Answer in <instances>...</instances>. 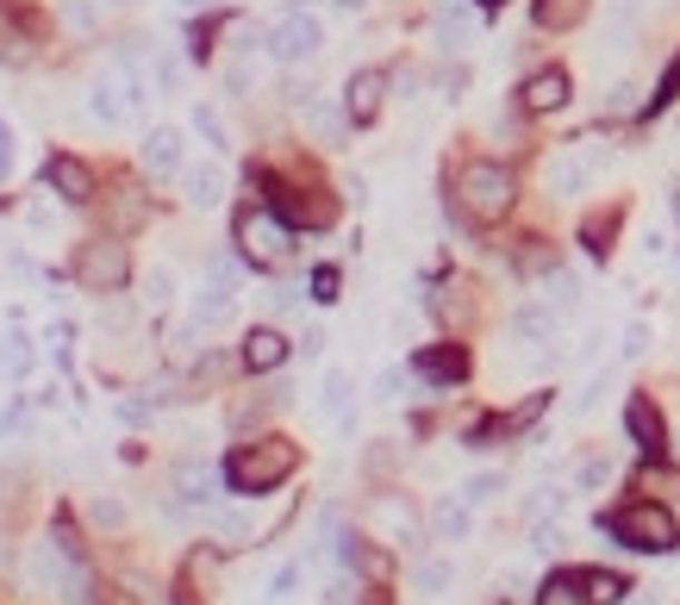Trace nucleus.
Instances as JSON below:
<instances>
[{"instance_id":"obj_48","label":"nucleus","mask_w":680,"mask_h":605,"mask_svg":"<svg viewBox=\"0 0 680 605\" xmlns=\"http://www.w3.org/2000/svg\"><path fill=\"white\" fill-rule=\"evenodd\" d=\"M481 7H500V0H481Z\"/></svg>"},{"instance_id":"obj_7","label":"nucleus","mask_w":680,"mask_h":605,"mask_svg":"<svg viewBox=\"0 0 680 605\" xmlns=\"http://www.w3.org/2000/svg\"><path fill=\"white\" fill-rule=\"evenodd\" d=\"M263 44H269L275 63H306V57H318V44H325V26H318L313 13H287V19L269 26Z\"/></svg>"},{"instance_id":"obj_32","label":"nucleus","mask_w":680,"mask_h":605,"mask_svg":"<svg viewBox=\"0 0 680 605\" xmlns=\"http://www.w3.org/2000/svg\"><path fill=\"white\" fill-rule=\"evenodd\" d=\"M612 225H618V212H600V219H587V231H581V238H587V250H593V256H605V250H612Z\"/></svg>"},{"instance_id":"obj_29","label":"nucleus","mask_w":680,"mask_h":605,"mask_svg":"<svg viewBox=\"0 0 680 605\" xmlns=\"http://www.w3.org/2000/svg\"><path fill=\"white\" fill-rule=\"evenodd\" d=\"M543 306L574 313V306H581V281H574V275H550V300H543Z\"/></svg>"},{"instance_id":"obj_28","label":"nucleus","mask_w":680,"mask_h":605,"mask_svg":"<svg viewBox=\"0 0 680 605\" xmlns=\"http://www.w3.org/2000/svg\"><path fill=\"white\" fill-rule=\"evenodd\" d=\"M213 530H219L225 543H250L256 537V518H250V512H213Z\"/></svg>"},{"instance_id":"obj_39","label":"nucleus","mask_w":680,"mask_h":605,"mask_svg":"<svg viewBox=\"0 0 680 605\" xmlns=\"http://www.w3.org/2000/svg\"><path fill=\"white\" fill-rule=\"evenodd\" d=\"M313 300H337V269H313Z\"/></svg>"},{"instance_id":"obj_38","label":"nucleus","mask_w":680,"mask_h":605,"mask_svg":"<svg viewBox=\"0 0 680 605\" xmlns=\"http://www.w3.org/2000/svg\"><path fill=\"white\" fill-rule=\"evenodd\" d=\"M605 480H612V463H605V456L581 463V487H605Z\"/></svg>"},{"instance_id":"obj_11","label":"nucleus","mask_w":680,"mask_h":605,"mask_svg":"<svg viewBox=\"0 0 680 605\" xmlns=\"http://www.w3.org/2000/svg\"><path fill=\"white\" fill-rule=\"evenodd\" d=\"M519 107H524V112H555V107H569V69H538V76L519 88Z\"/></svg>"},{"instance_id":"obj_8","label":"nucleus","mask_w":680,"mask_h":605,"mask_svg":"<svg viewBox=\"0 0 680 605\" xmlns=\"http://www.w3.org/2000/svg\"><path fill=\"white\" fill-rule=\"evenodd\" d=\"M412 368H418L431 387H456V381H469V350H456V344H431V350L412 356Z\"/></svg>"},{"instance_id":"obj_16","label":"nucleus","mask_w":680,"mask_h":605,"mask_svg":"<svg viewBox=\"0 0 680 605\" xmlns=\"http://www.w3.org/2000/svg\"><path fill=\"white\" fill-rule=\"evenodd\" d=\"M213 487H219V475L206 463H175V499L181 506H213Z\"/></svg>"},{"instance_id":"obj_4","label":"nucleus","mask_w":680,"mask_h":605,"mask_svg":"<svg viewBox=\"0 0 680 605\" xmlns=\"http://www.w3.org/2000/svg\"><path fill=\"white\" fill-rule=\"evenodd\" d=\"M238 250L250 269H282L287 256H294V225L269 207H244L238 212Z\"/></svg>"},{"instance_id":"obj_1","label":"nucleus","mask_w":680,"mask_h":605,"mask_svg":"<svg viewBox=\"0 0 680 605\" xmlns=\"http://www.w3.org/2000/svg\"><path fill=\"white\" fill-rule=\"evenodd\" d=\"M300 468V449L287 444V437H256V444L231 449V463H225V480H231V494H269L282 487L287 475Z\"/></svg>"},{"instance_id":"obj_31","label":"nucleus","mask_w":680,"mask_h":605,"mask_svg":"<svg viewBox=\"0 0 680 605\" xmlns=\"http://www.w3.org/2000/svg\"><path fill=\"white\" fill-rule=\"evenodd\" d=\"M63 19H69V32H81V38H95V26H100L95 0H63Z\"/></svg>"},{"instance_id":"obj_18","label":"nucleus","mask_w":680,"mask_h":605,"mask_svg":"<svg viewBox=\"0 0 680 605\" xmlns=\"http://www.w3.org/2000/svg\"><path fill=\"white\" fill-rule=\"evenodd\" d=\"M300 119L318 131L325 143H344V126H349V112H337L332 100H318V95H300Z\"/></svg>"},{"instance_id":"obj_6","label":"nucleus","mask_w":680,"mask_h":605,"mask_svg":"<svg viewBox=\"0 0 680 605\" xmlns=\"http://www.w3.org/2000/svg\"><path fill=\"white\" fill-rule=\"evenodd\" d=\"M600 150L593 143H569V150H555L550 157V169H543V181H550V194L555 200H574V194H587V181L600 176Z\"/></svg>"},{"instance_id":"obj_20","label":"nucleus","mask_w":680,"mask_h":605,"mask_svg":"<svg viewBox=\"0 0 680 605\" xmlns=\"http://www.w3.org/2000/svg\"><path fill=\"white\" fill-rule=\"evenodd\" d=\"M188 200H194V207H219V200H225V169H219V162L188 169Z\"/></svg>"},{"instance_id":"obj_10","label":"nucleus","mask_w":680,"mask_h":605,"mask_svg":"<svg viewBox=\"0 0 680 605\" xmlns=\"http://www.w3.org/2000/svg\"><path fill=\"white\" fill-rule=\"evenodd\" d=\"M624 430L637 437L643 456H662V449H668V425H662V413H656V399H643V394L624 406Z\"/></svg>"},{"instance_id":"obj_14","label":"nucleus","mask_w":680,"mask_h":605,"mask_svg":"<svg viewBox=\"0 0 680 605\" xmlns=\"http://www.w3.org/2000/svg\"><path fill=\"white\" fill-rule=\"evenodd\" d=\"M144 169L150 176H181V131L175 126H157L144 138Z\"/></svg>"},{"instance_id":"obj_26","label":"nucleus","mask_w":680,"mask_h":605,"mask_svg":"<svg viewBox=\"0 0 680 605\" xmlns=\"http://www.w3.org/2000/svg\"><path fill=\"white\" fill-rule=\"evenodd\" d=\"M144 212H150V207H144L138 188H119V194H112V231H131V225H144Z\"/></svg>"},{"instance_id":"obj_2","label":"nucleus","mask_w":680,"mask_h":605,"mask_svg":"<svg viewBox=\"0 0 680 605\" xmlns=\"http://www.w3.org/2000/svg\"><path fill=\"white\" fill-rule=\"evenodd\" d=\"M456 207L475 225H500L512 207H519V176H512L506 162H462Z\"/></svg>"},{"instance_id":"obj_45","label":"nucleus","mask_w":680,"mask_h":605,"mask_svg":"<svg viewBox=\"0 0 680 605\" xmlns=\"http://www.w3.org/2000/svg\"><path fill=\"white\" fill-rule=\"evenodd\" d=\"M175 7H188V13H194V7H213V0H175Z\"/></svg>"},{"instance_id":"obj_12","label":"nucleus","mask_w":680,"mask_h":605,"mask_svg":"<svg viewBox=\"0 0 680 605\" xmlns=\"http://www.w3.org/2000/svg\"><path fill=\"white\" fill-rule=\"evenodd\" d=\"M381 95H387V76H381V69H356L349 88H344V112L356 119V126H368V119L381 112Z\"/></svg>"},{"instance_id":"obj_36","label":"nucleus","mask_w":680,"mask_h":605,"mask_svg":"<svg viewBox=\"0 0 680 605\" xmlns=\"http://www.w3.org/2000/svg\"><path fill=\"white\" fill-rule=\"evenodd\" d=\"M88 512H95V525H126V506H119V499H107V494H100Z\"/></svg>"},{"instance_id":"obj_46","label":"nucleus","mask_w":680,"mask_h":605,"mask_svg":"<svg viewBox=\"0 0 680 605\" xmlns=\"http://www.w3.org/2000/svg\"><path fill=\"white\" fill-rule=\"evenodd\" d=\"M674 212H680V188H674Z\"/></svg>"},{"instance_id":"obj_27","label":"nucleus","mask_w":680,"mask_h":605,"mask_svg":"<svg viewBox=\"0 0 680 605\" xmlns=\"http://www.w3.org/2000/svg\"><path fill=\"white\" fill-rule=\"evenodd\" d=\"M450 574H456V568H450V562H443V556H425V562H418V574H412V581H418V593H425V599H437V593L450 587Z\"/></svg>"},{"instance_id":"obj_25","label":"nucleus","mask_w":680,"mask_h":605,"mask_svg":"<svg viewBox=\"0 0 680 605\" xmlns=\"http://www.w3.org/2000/svg\"><path fill=\"white\" fill-rule=\"evenodd\" d=\"M581 587H587V605H618V599H624V581L605 574V568H587Z\"/></svg>"},{"instance_id":"obj_43","label":"nucleus","mask_w":680,"mask_h":605,"mask_svg":"<svg viewBox=\"0 0 680 605\" xmlns=\"http://www.w3.org/2000/svg\"><path fill=\"white\" fill-rule=\"evenodd\" d=\"M643 344H649V331H643V325H631V331H624V356H643Z\"/></svg>"},{"instance_id":"obj_13","label":"nucleus","mask_w":680,"mask_h":605,"mask_svg":"<svg viewBox=\"0 0 680 605\" xmlns=\"http://www.w3.org/2000/svg\"><path fill=\"white\" fill-rule=\"evenodd\" d=\"M287 363V337L275 331V325H256L250 337H244V368H256V375H269V368Z\"/></svg>"},{"instance_id":"obj_34","label":"nucleus","mask_w":680,"mask_h":605,"mask_svg":"<svg viewBox=\"0 0 680 605\" xmlns=\"http://www.w3.org/2000/svg\"><path fill=\"white\" fill-rule=\"evenodd\" d=\"M674 95H680V50H674V63L662 69V81H656V95H649V112H662Z\"/></svg>"},{"instance_id":"obj_24","label":"nucleus","mask_w":680,"mask_h":605,"mask_svg":"<svg viewBox=\"0 0 680 605\" xmlns=\"http://www.w3.org/2000/svg\"><path fill=\"white\" fill-rule=\"evenodd\" d=\"M318 413H325V418H337V425H344V418H349V375H344V368H332V375H325V394H318Z\"/></svg>"},{"instance_id":"obj_5","label":"nucleus","mask_w":680,"mask_h":605,"mask_svg":"<svg viewBox=\"0 0 680 605\" xmlns=\"http://www.w3.org/2000/svg\"><path fill=\"white\" fill-rule=\"evenodd\" d=\"M126 275H131V256H126V244H119V238L81 244V256H76V281L88 287V294H119V287H126Z\"/></svg>"},{"instance_id":"obj_9","label":"nucleus","mask_w":680,"mask_h":605,"mask_svg":"<svg viewBox=\"0 0 680 605\" xmlns=\"http://www.w3.org/2000/svg\"><path fill=\"white\" fill-rule=\"evenodd\" d=\"M45 181L63 194V200H76V207H88V200H95V169H88L81 157H50L45 162Z\"/></svg>"},{"instance_id":"obj_15","label":"nucleus","mask_w":680,"mask_h":605,"mask_svg":"<svg viewBox=\"0 0 680 605\" xmlns=\"http://www.w3.org/2000/svg\"><path fill=\"white\" fill-rule=\"evenodd\" d=\"M437 44L443 50H469L475 44V13L462 0H437Z\"/></svg>"},{"instance_id":"obj_19","label":"nucleus","mask_w":680,"mask_h":605,"mask_svg":"<svg viewBox=\"0 0 680 605\" xmlns=\"http://www.w3.org/2000/svg\"><path fill=\"white\" fill-rule=\"evenodd\" d=\"M225 319H231V281L200 287V294H194V325H206V331H213V325H225Z\"/></svg>"},{"instance_id":"obj_30","label":"nucleus","mask_w":680,"mask_h":605,"mask_svg":"<svg viewBox=\"0 0 680 605\" xmlns=\"http://www.w3.org/2000/svg\"><path fill=\"white\" fill-rule=\"evenodd\" d=\"M194 131H200L206 143H213V150H225V119H219V107H194Z\"/></svg>"},{"instance_id":"obj_3","label":"nucleus","mask_w":680,"mask_h":605,"mask_svg":"<svg viewBox=\"0 0 680 605\" xmlns=\"http://www.w3.org/2000/svg\"><path fill=\"white\" fill-rule=\"evenodd\" d=\"M605 530H612L618 543H631V549H643V556H668L680 543V525H674V512L656 506V499H637V506L612 512L605 518Z\"/></svg>"},{"instance_id":"obj_22","label":"nucleus","mask_w":680,"mask_h":605,"mask_svg":"<svg viewBox=\"0 0 680 605\" xmlns=\"http://www.w3.org/2000/svg\"><path fill=\"white\" fill-rule=\"evenodd\" d=\"M587 0H538V26L543 32H569V26H581Z\"/></svg>"},{"instance_id":"obj_44","label":"nucleus","mask_w":680,"mask_h":605,"mask_svg":"<svg viewBox=\"0 0 680 605\" xmlns=\"http://www.w3.org/2000/svg\"><path fill=\"white\" fill-rule=\"evenodd\" d=\"M81 605H126L119 593H100V599H81Z\"/></svg>"},{"instance_id":"obj_42","label":"nucleus","mask_w":680,"mask_h":605,"mask_svg":"<svg viewBox=\"0 0 680 605\" xmlns=\"http://www.w3.org/2000/svg\"><path fill=\"white\" fill-rule=\"evenodd\" d=\"M400 387H406V375H400V368H387V375H381V399H400Z\"/></svg>"},{"instance_id":"obj_41","label":"nucleus","mask_w":680,"mask_h":605,"mask_svg":"<svg viewBox=\"0 0 680 605\" xmlns=\"http://www.w3.org/2000/svg\"><path fill=\"white\" fill-rule=\"evenodd\" d=\"M7 176H13V131L0 126V181H7Z\"/></svg>"},{"instance_id":"obj_23","label":"nucleus","mask_w":680,"mask_h":605,"mask_svg":"<svg viewBox=\"0 0 680 605\" xmlns=\"http://www.w3.org/2000/svg\"><path fill=\"white\" fill-rule=\"evenodd\" d=\"M538 605H587L581 574H550V581L538 587Z\"/></svg>"},{"instance_id":"obj_35","label":"nucleus","mask_w":680,"mask_h":605,"mask_svg":"<svg viewBox=\"0 0 680 605\" xmlns=\"http://www.w3.org/2000/svg\"><path fill=\"white\" fill-rule=\"evenodd\" d=\"M500 487H506V480H500V475H475V480H469V487H462V499H469V506H487V499L500 494Z\"/></svg>"},{"instance_id":"obj_49","label":"nucleus","mask_w":680,"mask_h":605,"mask_svg":"<svg viewBox=\"0 0 680 605\" xmlns=\"http://www.w3.org/2000/svg\"><path fill=\"white\" fill-rule=\"evenodd\" d=\"M119 7H126V0H119Z\"/></svg>"},{"instance_id":"obj_33","label":"nucleus","mask_w":680,"mask_h":605,"mask_svg":"<svg viewBox=\"0 0 680 605\" xmlns=\"http://www.w3.org/2000/svg\"><path fill=\"white\" fill-rule=\"evenodd\" d=\"M144 300H150V306H169L175 300V269H150V275H144Z\"/></svg>"},{"instance_id":"obj_40","label":"nucleus","mask_w":680,"mask_h":605,"mask_svg":"<svg viewBox=\"0 0 680 605\" xmlns=\"http://www.w3.org/2000/svg\"><path fill=\"white\" fill-rule=\"evenodd\" d=\"M294 581H300V562H287V568L275 574V593H269V599H287V593H294Z\"/></svg>"},{"instance_id":"obj_17","label":"nucleus","mask_w":680,"mask_h":605,"mask_svg":"<svg viewBox=\"0 0 680 605\" xmlns=\"http://www.w3.org/2000/svg\"><path fill=\"white\" fill-rule=\"evenodd\" d=\"M512 337L531 344V350H543L555 337V306H519V313H512Z\"/></svg>"},{"instance_id":"obj_37","label":"nucleus","mask_w":680,"mask_h":605,"mask_svg":"<svg viewBox=\"0 0 680 605\" xmlns=\"http://www.w3.org/2000/svg\"><path fill=\"white\" fill-rule=\"evenodd\" d=\"M550 262H555V256L543 250V238H531V244L519 250V269H550Z\"/></svg>"},{"instance_id":"obj_47","label":"nucleus","mask_w":680,"mask_h":605,"mask_svg":"<svg viewBox=\"0 0 680 605\" xmlns=\"http://www.w3.org/2000/svg\"><path fill=\"white\" fill-rule=\"evenodd\" d=\"M344 7H363V0H344Z\"/></svg>"},{"instance_id":"obj_21","label":"nucleus","mask_w":680,"mask_h":605,"mask_svg":"<svg viewBox=\"0 0 680 605\" xmlns=\"http://www.w3.org/2000/svg\"><path fill=\"white\" fill-rule=\"evenodd\" d=\"M431 530H437L443 543H462L469 537V499H443V506L431 512Z\"/></svg>"}]
</instances>
